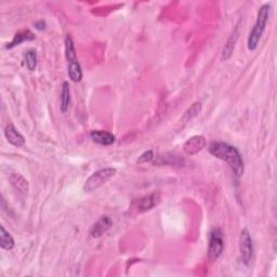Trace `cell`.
I'll use <instances>...</instances> for the list:
<instances>
[{"instance_id":"18","label":"cell","mask_w":277,"mask_h":277,"mask_svg":"<svg viewBox=\"0 0 277 277\" xmlns=\"http://www.w3.org/2000/svg\"><path fill=\"white\" fill-rule=\"evenodd\" d=\"M25 64L30 70H35L37 66V52L36 50H29L25 53Z\"/></svg>"},{"instance_id":"11","label":"cell","mask_w":277,"mask_h":277,"mask_svg":"<svg viewBox=\"0 0 277 277\" xmlns=\"http://www.w3.org/2000/svg\"><path fill=\"white\" fill-rule=\"evenodd\" d=\"M90 137L93 142L103 145V146H110L115 142V135L108 131H92L90 133Z\"/></svg>"},{"instance_id":"4","label":"cell","mask_w":277,"mask_h":277,"mask_svg":"<svg viewBox=\"0 0 277 277\" xmlns=\"http://www.w3.org/2000/svg\"><path fill=\"white\" fill-rule=\"evenodd\" d=\"M224 250V238L223 233L220 229H215L211 231L209 236V245H208V251L207 257L209 261L214 262L215 260H218L222 252Z\"/></svg>"},{"instance_id":"15","label":"cell","mask_w":277,"mask_h":277,"mask_svg":"<svg viewBox=\"0 0 277 277\" xmlns=\"http://www.w3.org/2000/svg\"><path fill=\"white\" fill-rule=\"evenodd\" d=\"M70 103V90H69V84L67 81H64L62 85L61 90V111L62 113H66Z\"/></svg>"},{"instance_id":"8","label":"cell","mask_w":277,"mask_h":277,"mask_svg":"<svg viewBox=\"0 0 277 277\" xmlns=\"http://www.w3.org/2000/svg\"><path fill=\"white\" fill-rule=\"evenodd\" d=\"M4 137L10 144L16 146V148H21V146L25 144L24 137L18 131V129H16L12 123H9L8 126L4 128Z\"/></svg>"},{"instance_id":"2","label":"cell","mask_w":277,"mask_h":277,"mask_svg":"<svg viewBox=\"0 0 277 277\" xmlns=\"http://www.w3.org/2000/svg\"><path fill=\"white\" fill-rule=\"evenodd\" d=\"M270 10H271L270 4H263L260 7L258 11L256 23H254L253 29L251 30L250 34H249L247 40V47L250 51H254L258 48L260 39H261V37L265 31V27H267L268 24Z\"/></svg>"},{"instance_id":"10","label":"cell","mask_w":277,"mask_h":277,"mask_svg":"<svg viewBox=\"0 0 277 277\" xmlns=\"http://www.w3.org/2000/svg\"><path fill=\"white\" fill-rule=\"evenodd\" d=\"M9 181L15 191L21 195H26L29 193V182H27L26 179L23 176H21L20 173H11L9 176Z\"/></svg>"},{"instance_id":"12","label":"cell","mask_w":277,"mask_h":277,"mask_svg":"<svg viewBox=\"0 0 277 277\" xmlns=\"http://www.w3.org/2000/svg\"><path fill=\"white\" fill-rule=\"evenodd\" d=\"M35 39V35L32 34V32L30 30H25V31H21L19 32H16L14 35L13 39L11 40L5 48L7 49H12L16 46L21 45L22 42L24 41H31V40H34Z\"/></svg>"},{"instance_id":"17","label":"cell","mask_w":277,"mask_h":277,"mask_svg":"<svg viewBox=\"0 0 277 277\" xmlns=\"http://www.w3.org/2000/svg\"><path fill=\"white\" fill-rule=\"evenodd\" d=\"M202 108H203L202 103H200V102H195L194 104L191 107H189L185 113H184V115L182 117V121L184 123L191 122L193 118H195V117L199 115V113L202 112Z\"/></svg>"},{"instance_id":"6","label":"cell","mask_w":277,"mask_h":277,"mask_svg":"<svg viewBox=\"0 0 277 277\" xmlns=\"http://www.w3.org/2000/svg\"><path fill=\"white\" fill-rule=\"evenodd\" d=\"M160 203V196L158 193H152L146 196L141 197L135 202V209L139 214H143L153 209L157 205Z\"/></svg>"},{"instance_id":"9","label":"cell","mask_w":277,"mask_h":277,"mask_svg":"<svg viewBox=\"0 0 277 277\" xmlns=\"http://www.w3.org/2000/svg\"><path fill=\"white\" fill-rule=\"evenodd\" d=\"M112 225H113V221L111 220V218H108L106 215L102 216V218L97 220L93 224V226H92L90 234L93 238H99L104 234V233L110 230Z\"/></svg>"},{"instance_id":"14","label":"cell","mask_w":277,"mask_h":277,"mask_svg":"<svg viewBox=\"0 0 277 277\" xmlns=\"http://www.w3.org/2000/svg\"><path fill=\"white\" fill-rule=\"evenodd\" d=\"M14 240L13 237L11 236L9 232L5 231L4 227L1 225L0 226V247L4 250H11V249L14 248Z\"/></svg>"},{"instance_id":"20","label":"cell","mask_w":277,"mask_h":277,"mask_svg":"<svg viewBox=\"0 0 277 277\" xmlns=\"http://www.w3.org/2000/svg\"><path fill=\"white\" fill-rule=\"evenodd\" d=\"M35 26H36L37 30L42 31V30L46 29V23L43 21H39V22H37V23L35 24Z\"/></svg>"},{"instance_id":"13","label":"cell","mask_w":277,"mask_h":277,"mask_svg":"<svg viewBox=\"0 0 277 277\" xmlns=\"http://www.w3.org/2000/svg\"><path fill=\"white\" fill-rule=\"evenodd\" d=\"M238 34H240V32H238V27H236V30L234 31V32H233L231 37L229 38V40H227V42L225 43L223 51H222V56H221L222 61H226V60H229L232 57L233 51H234L235 46H236L238 36H240Z\"/></svg>"},{"instance_id":"19","label":"cell","mask_w":277,"mask_h":277,"mask_svg":"<svg viewBox=\"0 0 277 277\" xmlns=\"http://www.w3.org/2000/svg\"><path fill=\"white\" fill-rule=\"evenodd\" d=\"M153 158H154L153 151L149 150V151H145L144 153H142L139 156L137 162L138 164H146V162H150Z\"/></svg>"},{"instance_id":"7","label":"cell","mask_w":277,"mask_h":277,"mask_svg":"<svg viewBox=\"0 0 277 277\" xmlns=\"http://www.w3.org/2000/svg\"><path fill=\"white\" fill-rule=\"evenodd\" d=\"M206 145V139L203 135H194L189 138L183 145V150L187 155H196Z\"/></svg>"},{"instance_id":"5","label":"cell","mask_w":277,"mask_h":277,"mask_svg":"<svg viewBox=\"0 0 277 277\" xmlns=\"http://www.w3.org/2000/svg\"><path fill=\"white\" fill-rule=\"evenodd\" d=\"M240 251L242 261L245 265H249L253 257V243L250 233L247 229H244L240 237Z\"/></svg>"},{"instance_id":"3","label":"cell","mask_w":277,"mask_h":277,"mask_svg":"<svg viewBox=\"0 0 277 277\" xmlns=\"http://www.w3.org/2000/svg\"><path fill=\"white\" fill-rule=\"evenodd\" d=\"M116 175L115 168H104V169L97 170L94 173L87 179V181L84 185V191L86 193H91L96 191L97 188L104 185L111 179Z\"/></svg>"},{"instance_id":"16","label":"cell","mask_w":277,"mask_h":277,"mask_svg":"<svg viewBox=\"0 0 277 277\" xmlns=\"http://www.w3.org/2000/svg\"><path fill=\"white\" fill-rule=\"evenodd\" d=\"M68 68V76L69 78L74 83H79V81L83 79V70H81V66L79 62H74L67 64Z\"/></svg>"},{"instance_id":"1","label":"cell","mask_w":277,"mask_h":277,"mask_svg":"<svg viewBox=\"0 0 277 277\" xmlns=\"http://www.w3.org/2000/svg\"><path fill=\"white\" fill-rule=\"evenodd\" d=\"M210 154L222 161L226 162L236 177L244 175V160L241 152L235 146L225 142H213L209 146Z\"/></svg>"}]
</instances>
